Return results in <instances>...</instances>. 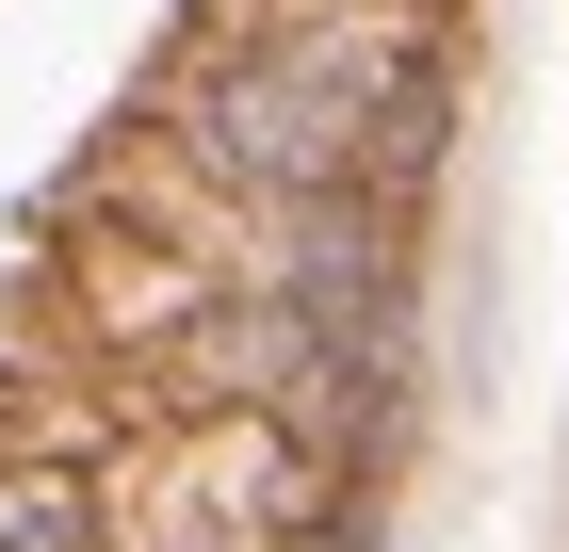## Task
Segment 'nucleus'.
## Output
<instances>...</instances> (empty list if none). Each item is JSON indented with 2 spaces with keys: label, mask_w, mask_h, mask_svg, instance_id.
I'll use <instances>...</instances> for the list:
<instances>
[{
  "label": "nucleus",
  "mask_w": 569,
  "mask_h": 552,
  "mask_svg": "<svg viewBox=\"0 0 569 552\" xmlns=\"http://www.w3.org/2000/svg\"><path fill=\"white\" fill-rule=\"evenodd\" d=\"M98 504H114V552H326L342 455H309L244 407H147L98 471Z\"/></svg>",
  "instance_id": "f03ea898"
},
{
  "label": "nucleus",
  "mask_w": 569,
  "mask_h": 552,
  "mask_svg": "<svg viewBox=\"0 0 569 552\" xmlns=\"http://www.w3.org/2000/svg\"><path fill=\"white\" fill-rule=\"evenodd\" d=\"M131 114H147V130H179V147H196L228 195H375V212H423V179H439L407 130H375L358 98L293 82L277 49L196 33V17H179V49L147 66V98H131Z\"/></svg>",
  "instance_id": "f257e3e1"
},
{
  "label": "nucleus",
  "mask_w": 569,
  "mask_h": 552,
  "mask_svg": "<svg viewBox=\"0 0 569 552\" xmlns=\"http://www.w3.org/2000/svg\"><path fill=\"white\" fill-rule=\"evenodd\" d=\"M17 309H33V341H66V374H114L147 407L163 390V358L196 325H212V277L179 244H147V228H114V212H49V244H33V277H17Z\"/></svg>",
  "instance_id": "7ed1b4c3"
}]
</instances>
